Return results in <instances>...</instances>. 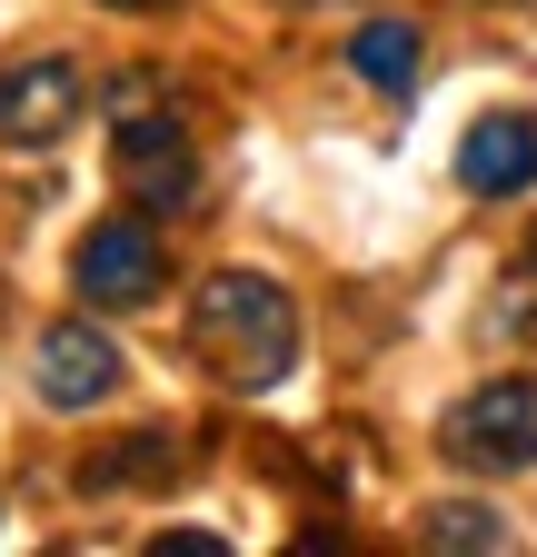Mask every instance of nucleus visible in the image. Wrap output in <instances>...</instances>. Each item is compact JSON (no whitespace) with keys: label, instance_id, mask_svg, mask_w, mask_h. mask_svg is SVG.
Returning <instances> with one entry per match:
<instances>
[{"label":"nucleus","instance_id":"1","mask_svg":"<svg viewBox=\"0 0 537 557\" xmlns=\"http://www.w3.org/2000/svg\"><path fill=\"white\" fill-rule=\"evenodd\" d=\"M189 348L229 388H279L299 369V309H289L279 278L220 269V278H199V299H189Z\"/></svg>","mask_w":537,"mask_h":557},{"label":"nucleus","instance_id":"2","mask_svg":"<svg viewBox=\"0 0 537 557\" xmlns=\"http://www.w3.org/2000/svg\"><path fill=\"white\" fill-rule=\"evenodd\" d=\"M110 150H120V189L140 199V209H179V189H189V129H179V110L160 100V81L150 70H129V81L110 90Z\"/></svg>","mask_w":537,"mask_h":557},{"label":"nucleus","instance_id":"3","mask_svg":"<svg viewBox=\"0 0 537 557\" xmlns=\"http://www.w3.org/2000/svg\"><path fill=\"white\" fill-rule=\"evenodd\" d=\"M438 448H448L467 478H517V468H537V379H488V388H467V398L448 408Z\"/></svg>","mask_w":537,"mask_h":557},{"label":"nucleus","instance_id":"4","mask_svg":"<svg viewBox=\"0 0 537 557\" xmlns=\"http://www.w3.org/2000/svg\"><path fill=\"white\" fill-rule=\"evenodd\" d=\"M71 278H80L90 309H140L160 289V239H150V220H100L71 249Z\"/></svg>","mask_w":537,"mask_h":557},{"label":"nucleus","instance_id":"5","mask_svg":"<svg viewBox=\"0 0 537 557\" xmlns=\"http://www.w3.org/2000/svg\"><path fill=\"white\" fill-rule=\"evenodd\" d=\"M80 60H21V70H0V139H21V150H50L60 129L80 120Z\"/></svg>","mask_w":537,"mask_h":557},{"label":"nucleus","instance_id":"6","mask_svg":"<svg viewBox=\"0 0 537 557\" xmlns=\"http://www.w3.org/2000/svg\"><path fill=\"white\" fill-rule=\"evenodd\" d=\"M30 388H40L50 408H100V398L120 388V348H110L90 319H60V329H40V348H30Z\"/></svg>","mask_w":537,"mask_h":557},{"label":"nucleus","instance_id":"7","mask_svg":"<svg viewBox=\"0 0 537 557\" xmlns=\"http://www.w3.org/2000/svg\"><path fill=\"white\" fill-rule=\"evenodd\" d=\"M458 180L478 189V199H517V189L537 180V120H517V110H488L478 129L458 139Z\"/></svg>","mask_w":537,"mask_h":557},{"label":"nucleus","instance_id":"8","mask_svg":"<svg viewBox=\"0 0 537 557\" xmlns=\"http://www.w3.org/2000/svg\"><path fill=\"white\" fill-rule=\"evenodd\" d=\"M349 70H359L369 90L409 100V90H419V30H409V21H369V30L349 40Z\"/></svg>","mask_w":537,"mask_h":557},{"label":"nucleus","instance_id":"9","mask_svg":"<svg viewBox=\"0 0 537 557\" xmlns=\"http://www.w3.org/2000/svg\"><path fill=\"white\" fill-rule=\"evenodd\" d=\"M419 537H428V547H448V557H478V547H508V518L448 498V508H428V528H419Z\"/></svg>","mask_w":537,"mask_h":557},{"label":"nucleus","instance_id":"10","mask_svg":"<svg viewBox=\"0 0 537 557\" xmlns=\"http://www.w3.org/2000/svg\"><path fill=\"white\" fill-rule=\"evenodd\" d=\"M150 547H160V557H229L210 528H170V537H150Z\"/></svg>","mask_w":537,"mask_h":557},{"label":"nucleus","instance_id":"11","mask_svg":"<svg viewBox=\"0 0 537 557\" xmlns=\"http://www.w3.org/2000/svg\"><path fill=\"white\" fill-rule=\"evenodd\" d=\"M517 299H537V239H527V278H517Z\"/></svg>","mask_w":537,"mask_h":557},{"label":"nucleus","instance_id":"12","mask_svg":"<svg viewBox=\"0 0 537 557\" xmlns=\"http://www.w3.org/2000/svg\"><path fill=\"white\" fill-rule=\"evenodd\" d=\"M110 11H160V0H110Z\"/></svg>","mask_w":537,"mask_h":557}]
</instances>
